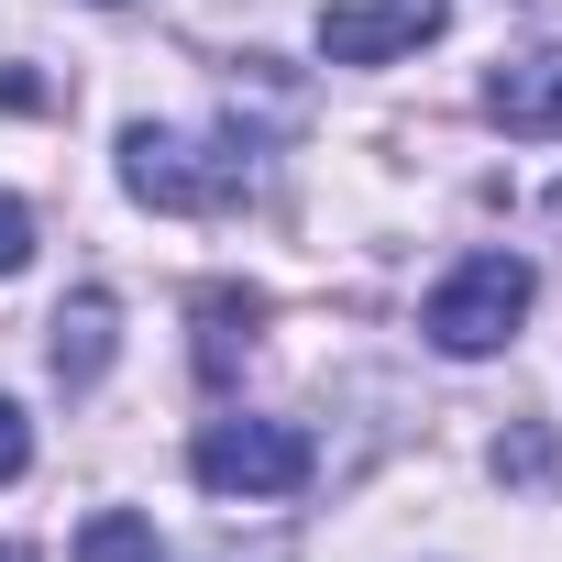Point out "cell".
<instances>
[{"label": "cell", "mask_w": 562, "mask_h": 562, "mask_svg": "<svg viewBox=\"0 0 562 562\" xmlns=\"http://www.w3.org/2000/svg\"><path fill=\"white\" fill-rule=\"evenodd\" d=\"M199 386H232L243 375V353H254V321H265V299L254 288H199Z\"/></svg>", "instance_id": "7"}, {"label": "cell", "mask_w": 562, "mask_h": 562, "mask_svg": "<svg viewBox=\"0 0 562 562\" xmlns=\"http://www.w3.org/2000/svg\"><path fill=\"white\" fill-rule=\"evenodd\" d=\"M0 562H34V551H23V540H0Z\"/></svg>", "instance_id": "12"}, {"label": "cell", "mask_w": 562, "mask_h": 562, "mask_svg": "<svg viewBox=\"0 0 562 562\" xmlns=\"http://www.w3.org/2000/svg\"><path fill=\"white\" fill-rule=\"evenodd\" d=\"M551 221H562V188H551Z\"/></svg>", "instance_id": "13"}, {"label": "cell", "mask_w": 562, "mask_h": 562, "mask_svg": "<svg viewBox=\"0 0 562 562\" xmlns=\"http://www.w3.org/2000/svg\"><path fill=\"white\" fill-rule=\"evenodd\" d=\"M529 288L540 276L518 265V254H463L441 288H430V310H419V331L452 353V364H485V353H507L518 342V321H529Z\"/></svg>", "instance_id": "2"}, {"label": "cell", "mask_w": 562, "mask_h": 562, "mask_svg": "<svg viewBox=\"0 0 562 562\" xmlns=\"http://www.w3.org/2000/svg\"><path fill=\"white\" fill-rule=\"evenodd\" d=\"M452 23V0H321V56L331 67H386Z\"/></svg>", "instance_id": "4"}, {"label": "cell", "mask_w": 562, "mask_h": 562, "mask_svg": "<svg viewBox=\"0 0 562 562\" xmlns=\"http://www.w3.org/2000/svg\"><path fill=\"white\" fill-rule=\"evenodd\" d=\"M23 254H34V210L0 199V276H23Z\"/></svg>", "instance_id": "10"}, {"label": "cell", "mask_w": 562, "mask_h": 562, "mask_svg": "<svg viewBox=\"0 0 562 562\" xmlns=\"http://www.w3.org/2000/svg\"><path fill=\"white\" fill-rule=\"evenodd\" d=\"M496 474L540 485V474H551V441H540V430H507V441H496Z\"/></svg>", "instance_id": "9"}, {"label": "cell", "mask_w": 562, "mask_h": 562, "mask_svg": "<svg viewBox=\"0 0 562 562\" xmlns=\"http://www.w3.org/2000/svg\"><path fill=\"white\" fill-rule=\"evenodd\" d=\"M23 463H34V430H23V408H12V397H0V485H12Z\"/></svg>", "instance_id": "11"}, {"label": "cell", "mask_w": 562, "mask_h": 562, "mask_svg": "<svg viewBox=\"0 0 562 562\" xmlns=\"http://www.w3.org/2000/svg\"><path fill=\"white\" fill-rule=\"evenodd\" d=\"M254 133H177V122H133L122 133V188L144 210H177V221H221L254 199Z\"/></svg>", "instance_id": "1"}, {"label": "cell", "mask_w": 562, "mask_h": 562, "mask_svg": "<svg viewBox=\"0 0 562 562\" xmlns=\"http://www.w3.org/2000/svg\"><path fill=\"white\" fill-rule=\"evenodd\" d=\"M78 562H166V551H155V529H144L133 507H100V518L78 529Z\"/></svg>", "instance_id": "8"}, {"label": "cell", "mask_w": 562, "mask_h": 562, "mask_svg": "<svg viewBox=\"0 0 562 562\" xmlns=\"http://www.w3.org/2000/svg\"><path fill=\"white\" fill-rule=\"evenodd\" d=\"M45 331H56L45 353H56V386H67V397H89V386L111 375V353H122V310H111V288H78Z\"/></svg>", "instance_id": "6"}, {"label": "cell", "mask_w": 562, "mask_h": 562, "mask_svg": "<svg viewBox=\"0 0 562 562\" xmlns=\"http://www.w3.org/2000/svg\"><path fill=\"white\" fill-rule=\"evenodd\" d=\"M485 122L518 133V144H562V45L496 67V78H485Z\"/></svg>", "instance_id": "5"}, {"label": "cell", "mask_w": 562, "mask_h": 562, "mask_svg": "<svg viewBox=\"0 0 562 562\" xmlns=\"http://www.w3.org/2000/svg\"><path fill=\"white\" fill-rule=\"evenodd\" d=\"M188 474H199L210 496H299V485L321 474V441H310L299 419H210V430L188 441Z\"/></svg>", "instance_id": "3"}]
</instances>
